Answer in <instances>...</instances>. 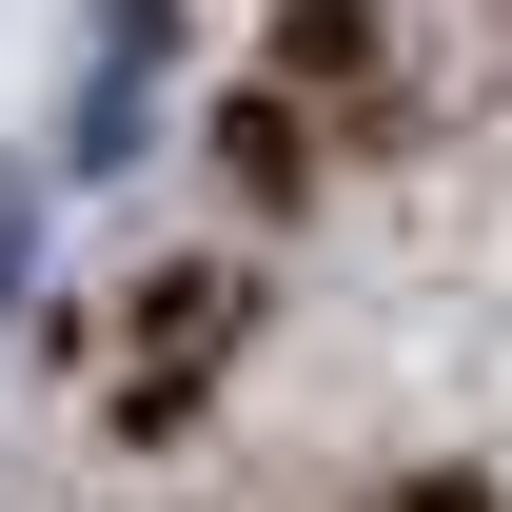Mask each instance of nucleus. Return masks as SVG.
I'll list each match as a JSON object with an SVG mask.
<instances>
[{
	"label": "nucleus",
	"instance_id": "nucleus-2",
	"mask_svg": "<svg viewBox=\"0 0 512 512\" xmlns=\"http://www.w3.org/2000/svg\"><path fill=\"white\" fill-rule=\"evenodd\" d=\"M20 256H40V178L0 158V316H20Z\"/></svg>",
	"mask_w": 512,
	"mask_h": 512
},
{
	"label": "nucleus",
	"instance_id": "nucleus-3",
	"mask_svg": "<svg viewBox=\"0 0 512 512\" xmlns=\"http://www.w3.org/2000/svg\"><path fill=\"white\" fill-rule=\"evenodd\" d=\"M394 512H493V493H394Z\"/></svg>",
	"mask_w": 512,
	"mask_h": 512
},
{
	"label": "nucleus",
	"instance_id": "nucleus-1",
	"mask_svg": "<svg viewBox=\"0 0 512 512\" xmlns=\"http://www.w3.org/2000/svg\"><path fill=\"white\" fill-rule=\"evenodd\" d=\"M138 79H158V0L99 20V99H79V158H138Z\"/></svg>",
	"mask_w": 512,
	"mask_h": 512
}]
</instances>
